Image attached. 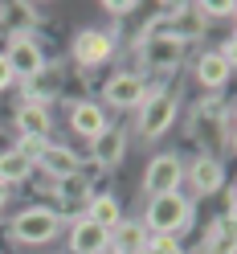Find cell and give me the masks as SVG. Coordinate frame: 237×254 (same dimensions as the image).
<instances>
[{
  "mask_svg": "<svg viewBox=\"0 0 237 254\" xmlns=\"http://www.w3.org/2000/svg\"><path fill=\"white\" fill-rule=\"evenodd\" d=\"M221 181H225V172H221V164L217 160H196L192 164V185L200 189V193H213V189H221Z\"/></svg>",
  "mask_w": 237,
  "mask_h": 254,
  "instance_id": "cell-18",
  "label": "cell"
},
{
  "mask_svg": "<svg viewBox=\"0 0 237 254\" xmlns=\"http://www.w3.org/2000/svg\"><path fill=\"white\" fill-rule=\"evenodd\" d=\"M172 119H176V99L172 94H151V99H143V111H139V131L155 139L172 127Z\"/></svg>",
  "mask_w": 237,
  "mask_h": 254,
  "instance_id": "cell-3",
  "label": "cell"
},
{
  "mask_svg": "<svg viewBox=\"0 0 237 254\" xmlns=\"http://www.w3.org/2000/svg\"><path fill=\"white\" fill-rule=\"evenodd\" d=\"M37 164L49 172V177H57V181L78 177V156H74L70 148H57V144H45V148H41V156H37Z\"/></svg>",
  "mask_w": 237,
  "mask_h": 254,
  "instance_id": "cell-9",
  "label": "cell"
},
{
  "mask_svg": "<svg viewBox=\"0 0 237 254\" xmlns=\"http://www.w3.org/2000/svg\"><path fill=\"white\" fill-rule=\"evenodd\" d=\"M29 172H33V160H25L17 148L0 156V185H17V181H25V177H29Z\"/></svg>",
  "mask_w": 237,
  "mask_h": 254,
  "instance_id": "cell-17",
  "label": "cell"
},
{
  "mask_svg": "<svg viewBox=\"0 0 237 254\" xmlns=\"http://www.w3.org/2000/svg\"><path fill=\"white\" fill-rule=\"evenodd\" d=\"M12 234L21 238V242H29V246H41V242H49V238L57 234V213L53 209H25L17 221H12Z\"/></svg>",
  "mask_w": 237,
  "mask_h": 254,
  "instance_id": "cell-2",
  "label": "cell"
},
{
  "mask_svg": "<svg viewBox=\"0 0 237 254\" xmlns=\"http://www.w3.org/2000/svg\"><path fill=\"white\" fill-rule=\"evenodd\" d=\"M143 78L139 74H115L106 82V99L115 103V107H135V103H143Z\"/></svg>",
  "mask_w": 237,
  "mask_h": 254,
  "instance_id": "cell-10",
  "label": "cell"
},
{
  "mask_svg": "<svg viewBox=\"0 0 237 254\" xmlns=\"http://www.w3.org/2000/svg\"><path fill=\"white\" fill-rule=\"evenodd\" d=\"M143 254H151V250H143Z\"/></svg>",
  "mask_w": 237,
  "mask_h": 254,
  "instance_id": "cell-23",
  "label": "cell"
},
{
  "mask_svg": "<svg viewBox=\"0 0 237 254\" xmlns=\"http://www.w3.org/2000/svg\"><path fill=\"white\" fill-rule=\"evenodd\" d=\"M4 62L12 66V78H33V74L45 66L37 41H29V37H12L8 50H4Z\"/></svg>",
  "mask_w": 237,
  "mask_h": 254,
  "instance_id": "cell-5",
  "label": "cell"
},
{
  "mask_svg": "<svg viewBox=\"0 0 237 254\" xmlns=\"http://www.w3.org/2000/svg\"><path fill=\"white\" fill-rule=\"evenodd\" d=\"M184 221H188V201L180 197V189L176 193H164V197H151V205H147V230L176 234Z\"/></svg>",
  "mask_w": 237,
  "mask_h": 254,
  "instance_id": "cell-1",
  "label": "cell"
},
{
  "mask_svg": "<svg viewBox=\"0 0 237 254\" xmlns=\"http://www.w3.org/2000/svg\"><path fill=\"white\" fill-rule=\"evenodd\" d=\"M180 160L176 156H155V160L147 164V177H143V189L151 197H164V193H176L180 189Z\"/></svg>",
  "mask_w": 237,
  "mask_h": 254,
  "instance_id": "cell-4",
  "label": "cell"
},
{
  "mask_svg": "<svg viewBox=\"0 0 237 254\" xmlns=\"http://www.w3.org/2000/svg\"><path fill=\"white\" fill-rule=\"evenodd\" d=\"M4 197H8V185H0V209H4Z\"/></svg>",
  "mask_w": 237,
  "mask_h": 254,
  "instance_id": "cell-22",
  "label": "cell"
},
{
  "mask_svg": "<svg viewBox=\"0 0 237 254\" xmlns=\"http://www.w3.org/2000/svg\"><path fill=\"white\" fill-rule=\"evenodd\" d=\"M229 70H233V66H229V62L221 58V54H204V58L196 62V78H200L204 86H225Z\"/></svg>",
  "mask_w": 237,
  "mask_h": 254,
  "instance_id": "cell-16",
  "label": "cell"
},
{
  "mask_svg": "<svg viewBox=\"0 0 237 254\" xmlns=\"http://www.w3.org/2000/svg\"><path fill=\"white\" fill-rule=\"evenodd\" d=\"M106 242H110V234H106L102 226H94L90 217L74 221V230H70V250H74V254H102Z\"/></svg>",
  "mask_w": 237,
  "mask_h": 254,
  "instance_id": "cell-7",
  "label": "cell"
},
{
  "mask_svg": "<svg viewBox=\"0 0 237 254\" xmlns=\"http://www.w3.org/2000/svg\"><path fill=\"white\" fill-rule=\"evenodd\" d=\"M70 123H74V131L86 135V139H94V135L106 131V115H102L98 103H78V107L70 111Z\"/></svg>",
  "mask_w": 237,
  "mask_h": 254,
  "instance_id": "cell-12",
  "label": "cell"
},
{
  "mask_svg": "<svg viewBox=\"0 0 237 254\" xmlns=\"http://www.w3.org/2000/svg\"><path fill=\"white\" fill-rule=\"evenodd\" d=\"M12 86V66L4 62V54H0V90H8Z\"/></svg>",
  "mask_w": 237,
  "mask_h": 254,
  "instance_id": "cell-20",
  "label": "cell"
},
{
  "mask_svg": "<svg viewBox=\"0 0 237 254\" xmlns=\"http://www.w3.org/2000/svg\"><path fill=\"white\" fill-rule=\"evenodd\" d=\"M90 221H94V226H102V230L110 234V230H115L119 221H123V209H119V201L110 197V193L94 197V201H90Z\"/></svg>",
  "mask_w": 237,
  "mask_h": 254,
  "instance_id": "cell-15",
  "label": "cell"
},
{
  "mask_svg": "<svg viewBox=\"0 0 237 254\" xmlns=\"http://www.w3.org/2000/svg\"><path fill=\"white\" fill-rule=\"evenodd\" d=\"M151 254H180V242H176V234H155L151 242H147Z\"/></svg>",
  "mask_w": 237,
  "mask_h": 254,
  "instance_id": "cell-19",
  "label": "cell"
},
{
  "mask_svg": "<svg viewBox=\"0 0 237 254\" xmlns=\"http://www.w3.org/2000/svg\"><path fill=\"white\" fill-rule=\"evenodd\" d=\"M115 254H143L147 250V234H143V221H119L115 230H110V242Z\"/></svg>",
  "mask_w": 237,
  "mask_h": 254,
  "instance_id": "cell-11",
  "label": "cell"
},
{
  "mask_svg": "<svg viewBox=\"0 0 237 254\" xmlns=\"http://www.w3.org/2000/svg\"><path fill=\"white\" fill-rule=\"evenodd\" d=\"M17 127H21L25 139H41L45 131H49V111H45L41 103H29V107L17 111Z\"/></svg>",
  "mask_w": 237,
  "mask_h": 254,
  "instance_id": "cell-14",
  "label": "cell"
},
{
  "mask_svg": "<svg viewBox=\"0 0 237 254\" xmlns=\"http://www.w3.org/2000/svg\"><path fill=\"white\" fill-rule=\"evenodd\" d=\"M110 50H115L110 33H98V29H86V33H78V41H74V58L82 62V66H98V62H106Z\"/></svg>",
  "mask_w": 237,
  "mask_h": 254,
  "instance_id": "cell-6",
  "label": "cell"
},
{
  "mask_svg": "<svg viewBox=\"0 0 237 254\" xmlns=\"http://www.w3.org/2000/svg\"><path fill=\"white\" fill-rule=\"evenodd\" d=\"M106 8H110V12H127L131 0H106Z\"/></svg>",
  "mask_w": 237,
  "mask_h": 254,
  "instance_id": "cell-21",
  "label": "cell"
},
{
  "mask_svg": "<svg viewBox=\"0 0 237 254\" xmlns=\"http://www.w3.org/2000/svg\"><path fill=\"white\" fill-rule=\"evenodd\" d=\"M180 54H184V41H176L172 33H151V37L143 41V58L151 62V66H160V70L176 66Z\"/></svg>",
  "mask_w": 237,
  "mask_h": 254,
  "instance_id": "cell-8",
  "label": "cell"
},
{
  "mask_svg": "<svg viewBox=\"0 0 237 254\" xmlns=\"http://www.w3.org/2000/svg\"><path fill=\"white\" fill-rule=\"evenodd\" d=\"M90 144H94V160L110 168V164H119V160H123V148H127V139H123L119 127H106V131H102V135H94Z\"/></svg>",
  "mask_w": 237,
  "mask_h": 254,
  "instance_id": "cell-13",
  "label": "cell"
}]
</instances>
